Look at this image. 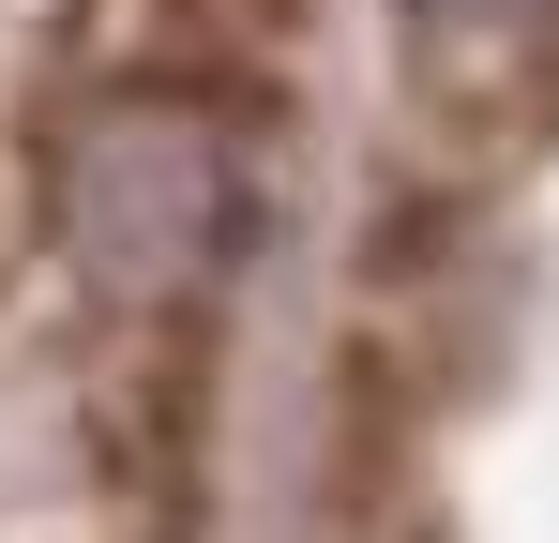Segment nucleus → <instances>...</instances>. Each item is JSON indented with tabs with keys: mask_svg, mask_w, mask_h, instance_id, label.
<instances>
[{
	"mask_svg": "<svg viewBox=\"0 0 559 543\" xmlns=\"http://www.w3.org/2000/svg\"><path fill=\"white\" fill-rule=\"evenodd\" d=\"M46 227L106 302H212L258 242V121L197 76H121L46 152Z\"/></svg>",
	"mask_w": 559,
	"mask_h": 543,
	"instance_id": "nucleus-1",
	"label": "nucleus"
},
{
	"mask_svg": "<svg viewBox=\"0 0 559 543\" xmlns=\"http://www.w3.org/2000/svg\"><path fill=\"white\" fill-rule=\"evenodd\" d=\"M408 15V90L484 136V152H530L559 121V0H393Z\"/></svg>",
	"mask_w": 559,
	"mask_h": 543,
	"instance_id": "nucleus-2",
	"label": "nucleus"
}]
</instances>
